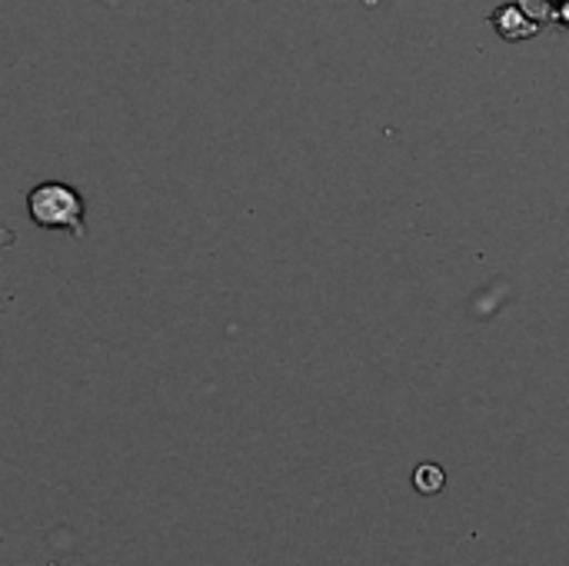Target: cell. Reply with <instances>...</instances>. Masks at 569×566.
<instances>
[{
	"label": "cell",
	"mask_w": 569,
	"mask_h": 566,
	"mask_svg": "<svg viewBox=\"0 0 569 566\" xmlns=\"http://www.w3.org/2000/svg\"><path fill=\"white\" fill-rule=\"evenodd\" d=\"M27 214L37 227L47 230H70L77 237H87L83 227V197L67 183H40L27 197Z\"/></svg>",
	"instance_id": "cell-1"
},
{
	"label": "cell",
	"mask_w": 569,
	"mask_h": 566,
	"mask_svg": "<svg viewBox=\"0 0 569 566\" xmlns=\"http://www.w3.org/2000/svg\"><path fill=\"white\" fill-rule=\"evenodd\" d=\"M413 484H417L420 494H437V490H443V470L437 464H423V467H417Z\"/></svg>",
	"instance_id": "cell-2"
},
{
	"label": "cell",
	"mask_w": 569,
	"mask_h": 566,
	"mask_svg": "<svg viewBox=\"0 0 569 566\" xmlns=\"http://www.w3.org/2000/svg\"><path fill=\"white\" fill-rule=\"evenodd\" d=\"M13 244V234L10 230H0V247H10Z\"/></svg>",
	"instance_id": "cell-3"
}]
</instances>
